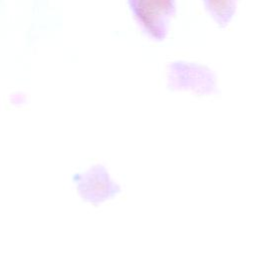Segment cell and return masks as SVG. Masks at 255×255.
Returning a JSON list of instances; mask_svg holds the SVG:
<instances>
[{
    "instance_id": "6da1fadb",
    "label": "cell",
    "mask_w": 255,
    "mask_h": 255,
    "mask_svg": "<svg viewBox=\"0 0 255 255\" xmlns=\"http://www.w3.org/2000/svg\"><path fill=\"white\" fill-rule=\"evenodd\" d=\"M72 181L80 198L94 206L112 200L122 192L120 183L102 163H95L84 171L74 173Z\"/></svg>"
},
{
    "instance_id": "7a4b0ae2",
    "label": "cell",
    "mask_w": 255,
    "mask_h": 255,
    "mask_svg": "<svg viewBox=\"0 0 255 255\" xmlns=\"http://www.w3.org/2000/svg\"><path fill=\"white\" fill-rule=\"evenodd\" d=\"M128 5L146 34L156 40L166 36L175 12V0H128Z\"/></svg>"
},
{
    "instance_id": "3957f363",
    "label": "cell",
    "mask_w": 255,
    "mask_h": 255,
    "mask_svg": "<svg viewBox=\"0 0 255 255\" xmlns=\"http://www.w3.org/2000/svg\"><path fill=\"white\" fill-rule=\"evenodd\" d=\"M177 66L170 72V84L178 90L192 91L196 94H211L215 89V80L209 71L194 66Z\"/></svg>"
},
{
    "instance_id": "277c9868",
    "label": "cell",
    "mask_w": 255,
    "mask_h": 255,
    "mask_svg": "<svg viewBox=\"0 0 255 255\" xmlns=\"http://www.w3.org/2000/svg\"><path fill=\"white\" fill-rule=\"evenodd\" d=\"M206 9L219 25H226L233 17L237 0H203Z\"/></svg>"
}]
</instances>
